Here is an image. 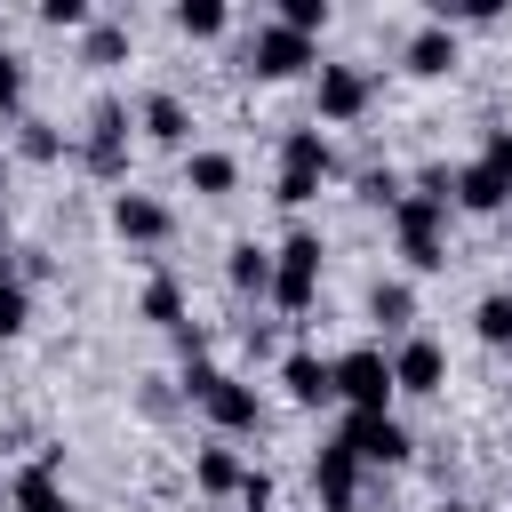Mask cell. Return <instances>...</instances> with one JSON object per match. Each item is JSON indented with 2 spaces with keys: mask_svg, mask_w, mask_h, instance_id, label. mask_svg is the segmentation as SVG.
<instances>
[{
  "mask_svg": "<svg viewBox=\"0 0 512 512\" xmlns=\"http://www.w3.org/2000/svg\"><path fill=\"white\" fill-rule=\"evenodd\" d=\"M176 392L216 424V440H248L256 424H264V392L248 384V376H232V368H216V360H184V376H176Z\"/></svg>",
  "mask_w": 512,
  "mask_h": 512,
  "instance_id": "obj_1",
  "label": "cell"
},
{
  "mask_svg": "<svg viewBox=\"0 0 512 512\" xmlns=\"http://www.w3.org/2000/svg\"><path fill=\"white\" fill-rule=\"evenodd\" d=\"M448 208H464V216H504L512 208V128H488L480 136V152L448 184Z\"/></svg>",
  "mask_w": 512,
  "mask_h": 512,
  "instance_id": "obj_2",
  "label": "cell"
},
{
  "mask_svg": "<svg viewBox=\"0 0 512 512\" xmlns=\"http://www.w3.org/2000/svg\"><path fill=\"white\" fill-rule=\"evenodd\" d=\"M328 168H336L328 128H320V120H312V128H288V136H280V168H272V200H280V208H312L320 184H328Z\"/></svg>",
  "mask_w": 512,
  "mask_h": 512,
  "instance_id": "obj_3",
  "label": "cell"
},
{
  "mask_svg": "<svg viewBox=\"0 0 512 512\" xmlns=\"http://www.w3.org/2000/svg\"><path fill=\"white\" fill-rule=\"evenodd\" d=\"M448 200H424V192H400L392 200V240H400V264L408 272H448Z\"/></svg>",
  "mask_w": 512,
  "mask_h": 512,
  "instance_id": "obj_4",
  "label": "cell"
},
{
  "mask_svg": "<svg viewBox=\"0 0 512 512\" xmlns=\"http://www.w3.org/2000/svg\"><path fill=\"white\" fill-rule=\"evenodd\" d=\"M320 264H328V248H320V232H288L280 248H272V296L264 304H280L288 320H304L312 304H320Z\"/></svg>",
  "mask_w": 512,
  "mask_h": 512,
  "instance_id": "obj_5",
  "label": "cell"
},
{
  "mask_svg": "<svg viewBox=\"0 0 512 512\" xmlns=\"http://www.w3.org/2000/svg\"><path fill=\"white\" fill-rule=\"evenodd\" d=\"M336 368V400H344V416H392V352L384 344H352V352H336L328 360Z\"/></svg>",
  "mask_w": 512,
  "mask_h": 512,
  "instance_id": "obj_6",
  "label": "cell"
},
{
  "mask_svg": "<svg viewBox=\"0 0 512 512\" xmlns=\"http://www.w3.org/2000/svg\"><path fill=\"white\" fill-rule=\"evenodd\" d=\"M240 72H256V80H296V72H320V40H304V32H288L280 16H264V24L240 40Z\"/></svg>",
  "mask_w": 512,
  "mask_h": 512,
  "instance_id": "obj_7",
  "label": "cell"
},
{
  "mask_svg": "<svg viewBox=\"0 0 512 512\" xmlns=\"http://www.w3.org/2000/svg\"><path fill=\"white\" fill-rule=\"evenodd\" d=\"M128 128H136V112L120 96H96L88 104V136H80V168L104 176V184H120L128 176Z\"/></svg>",
  "mask_w": 512,
  "mask_h": 512,
  "instance_id": "obj_8",
  "label": "cell"
},
{
  "mask_svg": "<svg viewBox=\"0 0 512 512\" xmlns=\"http://www.w3.org/2000/svg\"><path fill=\"white\" fill-rule=\"evenodd\" d=\"M368 104H376V72H368V64H320V72H312V112H320V128H352V120H368Z\"/></svg>",
  "mask_w": 512,
  "mask_h": 512,
  "instance_id": "obj_9",
  "label": "cell"
},
{
  "mask_svg": "<svg viewBox=\"0 0 512 512\" xmlns=\"http://www.w3.org/2000/svg\"><path fill=\"white\" fill-rule=\"evenodd\" d=\"M336 440H344L360 464H384V472H400V464L416 456V440H408V424H400V416H344V424H336Z\"/></svg>",
  "mask_w": 512,
  "mask_h": 512,
  "instance_id": "obj_10",
  "label": "cell"
},
{
  "mask_svg": "<svg viewBox=\"0 0 512 512\" xmlns=\"http://www.w3.org/2000/svg\"><path fill=\"white\" fill-rule=\"evenodd\" d=\"M448 384V352H440V336H400L392 344V392H408V400H432Z\"/></svg>",
  "mask_w": 512,
  "mask_h": 512,
  "instance_id": "obj_11",
  "label": "cell"
},
{
  "mask_svg": "<svg viewBox=\"0 0 512 512\" xmlns=\"http://www.w3.org/2000/svg\"><path fill=\"white\" fill-rule=\"evenodd\" d=\"M112 232L128 248H168L176 240V208L152 200V192H112Z\"/></svg>",
  "mask_w": 512,
  "mask_h": 512,
  "instance_id": "obj_12",
  "label": "cell"
},
{
  "mask_svg": "<svg viewBox=\"0 0 512 512\" xmlns=\"http://www.w3.org/2000/svg\"><path fill=\"white\" fill-rule=\"evenodd\" d=\"M360 456L344 448V440H320V456H312V496H320V512H352L360 504Z\"/></svg>",
  "mask_w": 512,
  "mask_h": 512,
  "instance_id": "obj_13",
  "label": "cell"
},
{
  "mask_svg": "<svg viewBox=\"0 0 512 512\" xmlns=\"http://www.w3.org/2000/svg\"><path fill=\"white\" fill-rule=\"evenodd\" d=\"M136 128H144L152 144H168V152H192V104H184L176 88H144V96H136Z\"/></svg>",
  "mask_w": 512,
  "mask_h": 512,
  "instance_id": "obj_14",
  "label": "cell"
},
{
  "mask_svg": "<svg viewBox=\"0 0 512 512\" xmlns=\"http://www.w3.org/2000/svg\"><path fill=\"white\" fill-rule=\"evenodd\" d=\"M280 392H288L296 408H328V400H336V368H328V352H312V344L280 352Z\"/></svg>",
  "mask_w": 512,
  "mask_h": 512,
  "instance_id": "obj_15",
  "label": "cell"
},
{
  "mask_svg": "<svg viewBox=\"0 0 512 512\" xmlns=\"http://www.w3.org/2000/svg\"><path fill=\"white\" fill-rule=\"evenodd\" d=\"M456 64H464V40L448 24H416L408 48H400V72H416V80H448Z\"/></svg>",
  "mask_w": 512,
  "mask_h": 512,
  "instance_id": "obj_16",
  "label": "cell"
},
{
  "mask_svg": "<svg viewBox=\"0 0 512 512\" xmlns=\"http://www.w3.org/2000/svg\"><path fill=\"white\" fill-rule=\"evenodd\" d=\"M240 480H248V456H240L232 440H208V448H192V488H200L208 504H232V496H240Z\"/></svg>",
  "mask_w": 512,
  "mask_h": 512,
  "instance_id": "obj_17",
  "label": "cell"
},
{
  "mask_svg": "<svg viewBox=\"0 0 512 512\" xmlns=\"http://www.w3.org/2000/svg\"><path fill=\"white\" fill-rule=\"evenodd\" d=\"M184 192H200V200L240 192V160H232L224 144H192V152H184Z\"/></svg>",
  "mask_w": 512,
  "mask_h": 512,
  "instance_id": "obj_18",
  "label": "cell"
},
{
  "mask_svg": "<svg viewBox=\"0 0 512 512\" xmlns=\"http://www.w3.org/2000/svg\"><path fill=\"white\" fill-rule=\"evenodd\" d=\"M8 512H72L56 464H16V472H8Z\"/></svg>",
  "mask_w": 512,
  "mask_h": 512,
  "instance_id": "obj_19",
  "label": "cell"
},
{
  "mask_svg": "<svg viewBox=\"0 0 512 512\" xmlns=\"http://www.w3.org/2000/svg\"><path fill=\"white\" fill-rule=\"evenodd\" d=\"M224 280H232L240 296H272V248L232 240V248H224Z\"/></svg>",
  "mask_w": 512,
  "mask_h": 512,
  "instance_id": "obj_20",
  "label": "cell"
},
{
  "mask_svg": "<svg viewBox=\"0 0 512 512\" xmlns=\"http://www.w3.org/2000/svg\"><path fill=\"white\" fill-rule=\"evenodd\" d=\"M136 320H152V328L176 336V328H184V280H176V272H152L144 296H136Z\"/></svg>",
  "mask_w": 512,
  "mask_h": 512,
  "instance_id": "obj_21",
  "label": "cell"
},
{
  "mask_svg": "<svg viewBox=\"0 0 512 512\" xmlns=\"http://www.w3.org/2000/svg\"><path fill=\"white\" fill-rule=\"evenodd\" d=\"M368 320H376L384 336H408V320H416V288H408V280H376V288H368Z\"/></svg>",
  "mask_w": 512,
  "mask_h": 512,
  "instance_id": "obj_22",
  "label": "cell"
},
{
  "mask_svg": "<svg viewBox=\"0 0 512 512\" xmlns=\"http://www.w3.org/2000/svg\"><path fill=\"white\" fill-rule=\"evenodd\" d=\"M168 24H176L184 40H224V32H232V8H224V0H176Z\"/></svg>",
  "mask_w": 512,
  "mask_h": 512,
  "instance_id": "obj_23",
  "label": "cell"
},
{
  "mask_svg": "<svg viewBox=\"0 0 512 512\" xmlns=\"http://www.w3.org/2000/svg\"><path fill=\"white\" fill-rule=\"evenodd\" d=\"M120 56H128V24L120 16H96L80 32V64H120Z\"/></svg>",
  "mask_w": 512,
  "mask_h": 512,
  "instance_id": "obj_24",
  "label": "cell"
},
{
  "mask_svg": "<svg viewBox=\"0 0 512 512\" xmlns=\"http://www.w3.org/2000/svg\"><path fill=\"white\" fill-rule=\"evenodd\" d=\"M472 336H480V344H496V352H512V296H504V288L472 304Z\"/></svg>",
  "mask_w": 512,
  "mask_h": 512,
  "instance_id": "obj_25",
  "label": "cell"
},
{
  "mask_svg": "<svg viewBox=\"0 0 512 512\" xmlns=\"http://www.w3.org/2000/svg\"><path fill=\"white\" fill-rule=\"evenodd\" d=\"M16 152H24V160H40V168H48V160H64V128L24 112V120H16Z\"/></svg>",
  "mask_w": 512,
  "mask_h": 512,
  "instance_id": "obj_26",
  "label": "cell"
},
{
  "mask_svg": "<svg viewBox=\"0 0 512 512\" xmlns=\"http://www.w3.org/2000/svg\"><path fill=\"white\" fill-rule=\"evenodd\" d=\"M24 328H32V288L8 272V280H0V344H16Z\"/></svg>",
  "mask_w": 512,
  "mask_h": 512,
  "instance_id": "obj_27",
  "label": "cell"
},
{
  "mask_svg": "<svg viewBox=\"0 0 512 512\" xmlns=\"http://www.w3.org/2000/svg\"><path fill=\"white\" fill-rule=\"evenodd\" d=\"M0 120H24V56L0 40Z\"/></svg>",
  "mask_w": 512,
  "mask_h": 512,
  "instance_id": "obj_28",
  "label": "cell"
},
{
  "mask_svg": "<svg viewBox=\"0 0 512 512\" xmlns=\"http://www.w3.org/2000/svg\"><path fill=\"white\" fill-rule=\"evenodd\" d=\"M32 16H40L48 32H88V24H96V8H88V0H40Z\"/></svg>",
  "mask_w": 512,
  "mask_h": 512,
  "instance_id": "obj_29",
  "label": "cell"
},
{
  "mask_svg": "<svg viewBox=\"0 0 512 512\" xmlns=\"http://www.w3.org/2000/svg\"><path fill=\"white\" fill-rule=\"evenodd\" d=\"M328 16H336L328 0H280V24H288V32H304V40H320V32H328Z\"/></svg>",
  "mask_w": 512,
  "mask_h": 512,
  "instance_id": "obj_30",
  "label": "cell"
},
{
  "mask_svg": "<svg viewBox=\"0 0 512 512\" xmlns=\"http://www.w3.org/2000/svg\"><path fill=\"white\" fill-rule=\"evenodd\" d=\"M400 192H408V184H400L392 168H368V176H360V200H368V208H384V216H392V200H400Z\"/></svg>",
  "mask_w": 512,
  "mask_h": 512,
  "instance_id": "obj_31",
  "label": "cell"
},
{
  "mask_svg": "<svg viewBox=\"0 0 512 512\" xmlns=\"http://www.w3.org/2000/svg\"><path fill=\"white\" fill-rule=\"evenodd\" d=\"M232 512H272V472H264V464H248V480H240Z\"/></svg>",
  "mask_w": 512,
  "mask_h": 512,
  "instance_id": "obj_32",
  "label": "cell"
},
{
  "mask_svg": "<svg viewBox=\"0 0 512 512\" xmlns=\"http://www.w3.org/2000/svg\"><path fill=\"white\" fill-rule=\"evenodd\" d=\"M0 200H8V152H0Z\"/></svg>",
  "mask_w": 512,
  "mask_h": 512,
  "instance_id": "obj_33",
  "label": "cell"
},
{
  "mask_svg": "<svg viewBox=\"0 0 512 512\" xmlns=\"http://www.w3.org/2000/svg\"><path fill=\"white\" fill-rule=\"evenodd\" d=\"M0 512H8V480H0Z\"/></svg>",
  "mask_w": 512,
  "mask_h": 512,
  "instance_id": "obj_34",
  "label": "cell"
},
{
  "mask_svg": "<svg viewBox=\"0 0 512 512\" xmlns=\"http://www.w3.org/2000/svg\"><path fill=\"white\" fill-rule=\"evenodd\" d=\"M440 512H472V504H440Z\"/></svg>",
  "mask_w": 512,
  "mask_h": 512,
  "instance_id": "obj_35",
  "label": "cell"
},
{
  "mask_svg": "<svg viewBox=\"0 0 512 512\" xmlns=\"http://www.w3.org/2000/svg\"><path fill=\"white\" fill-rule=\"evenodd\" d=\"M208 512H232V504H208Z\"/></svg>",
  "mask_w": 512,
  "mask_h": 512,
  "instance_id": "obj_36",
  "label": "cell"
}]
</instances>
